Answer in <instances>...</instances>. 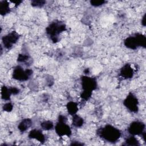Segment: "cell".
Here are the masks:
<instances>
[{"instance_id":"16","label":"cell","mask_w":146,"mask_h":146,"mask_svg":"<svg viewBox=\"0 0 146 146\" xmlns=\"http://www.w3.org/2000/svg\"><path fill=\"white\" fill-rule=\"evenodd\" d=\"M84 123L83 119L80 116L75 114L72 116V125L77 128L81 127Z\"/></svg>"},{"instance_id":"9","label":"cell","mask_w":146,"mask_h":146,"mask_svg":"<svg viewBox=\"0 0 146 146\" xmlns=\"http://www.w3.org/2000/svg\"><path fill=\"white\" fill-rule=\"evenodd\" d=\"M55 130L59 136L62 137L63 136H70L72 132L70 126L66 124V122L58 121L55 126Z\"/></svg>"},{"instance_id":"18","label":"cell","mask_w":146,"mask_h":146,"mask_svg":"<svg viewBox=\"0 0 146 146\" xmlns=\"http://www.w3.org/2000/svg\"><path fill=\"white\" fill-rule=\"evenodd\" d=\"M40 127L42 128L46 131L51 130L54 128V124L51 121L46 120L40 123Z\"/></svg>"},{"instance_id":"22","label":"cell","mask_w":146,"mask_h":146,"mask_svg":"<svg viewBox=\"0 0 146 146\" xmlns=\"http://www.w3.org/2000/svg\"><path fill=\"white\" fill-rule=\"evenodd\" d=\"M91 95H92V92L83 91V92L80 94V98L83 100L87 101L91 98Z\"/></svg>"},{"instance_id":"19","label":"cell","mask_w":146,"mask_h":146,"mask_svg":"<svg viewBox=\"0 0 146 146\" xmlns=\"http://www.w3.org/2000/svg\"><path fill=\"white\" fill-rule=\"evenodd\" d=\"M46 3V1L43 0H33L31 2V5L33 7H42Z\"/></svg>"},{"instance_id":"7","label":"cell","mask_w":146,"mask_h":146,"mask_svg":"<svg viewBox=\"0 0 146 146\" xmlns=\"http://www.w3.org/2000/svg\"><path fill=\"white\" fill-rule=\"evenodd\" d=\"M19 37V35L15 31L3 36L2 38V40L4 47L7 49L11 48L13 46L18 42Z\"/></svg>"},{"instance_id":"12","label":"cell","mask_w":146,"mask_h":146,"mask_svg":"<svg viewBox=\"0 0 146 146\" xmlns=\"http://www.w3.org/2000/svg\"><path fill=\"white\" fill-rule=\"evenodd\" d=\"M33 124L31 119L29 118H26L23 119L18 124V128L21 132H24L27 130Z\"/></svg>"},{"instance_id":"30","label":"cell","mask_w":146,"mask_h":146,"mask_svg":"<svg viewBox=\"0 0 146 146\" xmlns=\"http://www.w3.org/2000/svg\"><path fill=\"white\" fill-rule=\"evenodd\" d=\"M84 74H88L89 73V70H88V68H86V69L84 71Z\"/></svg>"},{"instance_id":"5","label":"cell","mask_w":146,"mask_h":146,"mask_svg":"<svg viewBox=\"0 0 146 146\" xmlns=\"http://www.w3.org/2000/svg\"><path fill=\"white\" fill-rule=\"evenodd\" d=\"M124 105L132 112L136 113L139 111V101L136 96L132 92H129L123 102Z\"/></svg>"},{"instance_id":"14","label":"cell","mask_w":146,"mask_h":146,"mask_svg":"<svg viewBox=\"0 0 146 146\" xmlns=\"http://www.w3.org/2000/svg\"><path fill=\"white\" fill-rule=\"evenodd\" d=\"M10 12V8L9 2L6 1H2L0 2V13L2 15H5Z\"/></svg>"},{"instance_id":"11","label":"cell","mask_w":146,"mask_h":146,"mask_svg":"<svg viewBox=\"0 0 146 146\" xmlns=\"http://www.w3.org/2000/svg\"><path fill=\"white\" fill-rule=\"evenodd\" d=\"M28 136L30 139H34L41 143H43L46 140L45 136L39 129H32L30 131Z\"/></svg>"},{"instance_id":"17","label":"cell","mask_w":146,"mask_h":146,"mask_svg":"<svg viewBox=\"0 0 146 146\" xmlns=\"http://www.w3.org/2000/svg\"><path fill=\"white\" fill-rule=\"evenodd\" d=\"M125 143L127 145L131 146H139L140 145L139 140L134 136H130L126 139Z\"/></svg>"},{"instance_id":"6","label":"cell","mask_w":146,"mask_h":146,"mask_svg":"<svg viewBox=\"0 0 146 146\" xmlns=\"http://www.w3.org/2000/svg\"><path fill=\"white\" fill-rule=\"evenodd\" d=\"M82 87L83 91L92 92L97 88V81L95 78L83 76L81 78Z\"/></svg>"},{"instance_id":"2","label":"cell","mask_w":146,"mask_h":146,"mask_svg":"<svg viewBox=\"0 0 146 146\" xmlns=\"http://www.w3.org/2000/svg\"><path fill=\"white\" fill-rule=\"evenodd\" d=\"M66 30V25L64 22L58 20L52 21L46 28V33L53 43L58 42L59 41V34Z\"/></svg>"},{"instance_id":"1","label":"cell","mask_w":146,"mask_h":146,"mask_svg":"<svg viewBox=\"0 0 146 146\" xmlns=\"http://www.w3.org/2000/svg\"><path fill=\"white\" fill-rule=\"evenodd\" d=\"M96 134L100 138L110 143L116 142L121 135V133L119 129L110 124L98 129Z\"/></svg>"},{"instance_id":"13","label":"cell","mask_w":146,"mask_h":146,"mask_svg":"<svg viewBox=\"0 0 146 146\" xmlns=\"http://www.w3.org/2000/svg\"><path fill=\"white\" fill-rule=\"evenodd\" d=\"M66 108L68 113L71 115H74L78 111V104L74 102H69L67 103Z\"/></svg>"},{"instance_id":"4","label":"cell","mask_w":146,"mask_h":146,"mask_svg":"<svg viewBox=\"0 0 146 146\" xmlns=\"http://www.w3.org/2000/svg\"><path fill=\"white\" fill-rule=\"evenodd\" d=\"M33 71L31 69L24 70L21 66H16L13 72L12 77L14 79L23 82L27 80L33 74Z\"/></svg>"},{"instance_id":"24","label":"cell","mask_w":146,"mask_h":146,"mask_svg":"<svg viewBox=\"0 0 146 146\" xmlns=\"http://www.w3.org/2000/svg\"><path fill=\"white\" fill-rule=\"evenodd\" d=\"M9 88H10V90L11 91V93L13 95H17L20 91L19 89H18V88L15 87H9Z\"/></svg>"},{"instance_id":"25","label":"cell","mask_w":146,"mask_h":146,"mask_svg":"<svg viewBox=\"0 0 146 146\" xmlns=\"http://www.w3.org/2000/svg\"><path fill=\"white\" fill-rule=\"evenodd\" d=\"M67 117L62 115H59L58 116V121H63V122H66L67 121Z\"/></svg>"},{"instance_id":"15","label":"cell","mask_w":146,"mask_h":146,"mask_svg":"<svg viewBox=\"0 0 146 146\" xmlns=\"http://www.w3.org/2000/svg\"><path fill=\"white\" fill-rule=\"evenodd\" d=\"M11 93L10 90V88H7L6 86H3L1 88V98L5 100H9L10 99Z\"/></svg>"},{"instance_id":"3","label":"cell","mask_w":146,"mask_h":146,"mask_svg":"<svg viewBox=\"0 0 146 146\" xmlns=\"http://www.w3.org/2000/svg\"><path fill=\"white\" fill-rule=\"evenodd\" d=\"M124 46L129 49L136 50L139 47L145 48L146 37L140 33H136L133 35L127 37L124 41Z\"/></svg>"},{"instance_id":"23","label":"cell","mask_w":146,"mask_h":146,"mask_svg":"<svg viewBox=\"0 0 146 146\" xmlns=\"http://www.w3.org/2000/svg\"><path fill=\"white\" fill-rule=\"evenodd\" d=\"M3 110L6 111V112H11L12 110H13V105L10 102H9V103H7L6 104H5L3 106Z\"/></svg>"},{"instance_id":"28","label":"cell","mask_w":146,"mask_h":146,"mask_svg":"<svg viewBox=\"0 0 146 146\" xmlns=\"http://www.w3.org/2000/svg\"><path fill=\"white\" fill-rule=\"evenodd\" d=\"M141 136L142 138L143 139V140L144 141V142H146V132L145 131H144L142 133H141Z\"/></svg>"},{"instance_id":"10","label":"cell","mask_w":146,"mask_h":146,"mask_svg":"<svg viewBox=\"0 0 146 146\" xmlns=\"http://www.w3.org/2000/svg\"><path fill=\"white\" fill-rule=\"evenodd\" d=\"M134 71L130 64L127 63L124 65L120 69V75L124 79H131L133 77Z\"/></svg>"},{"instance_id":"26","label":"cell","mask_w":146,"mask_h":146,"mask_svg":"<svg viewBox=\"0 0 146 146\" xmlns=\"http://www.w3.org/2000/svg\"><path fill=\"white\" fill-rule=\"evenodd\" d=\"M71 145H84V144H83L82 143H80L79 141H72L71 144H70Z\"/></svg>"},{"instance_id":"8","label":"cell","mask_w":146,"mask_h":146,"mask_svg":"<svg viewBox=\"0 0 146 146\" xmlns=\"http://www.w3.org/2000/svg\"><path fill=\"white\" fill-rule=\"evenodd\" d=\"M145 125L144 123L139 121H135L132 122L128 128V131L129 133L133 136L141 135L144 131Z\"/></svg>"},{"instance_id":"21","label":"cell","mask_w":146,"mask_h":146,"mask_svg":"<svg viewBox=\"0 0 146 146\" xmlns=\"http://www.w3.org/2000/svg\"><path fill=\"white\" fill-rule=\"evenodd\" d=\"M30 56L27 54H20L18 55V58H17V62H25L26 61L28 60Z\"/></svg>"},{"instance_id":"29","label":"cell","mask_w":146,"mask_h":146,"mask_svg":"<svg viewBox=\"0 0 146 146\" xmlns=\"http://www.w3.org/2000/svg\"><path fill=\"white\" fill-rule=\"evenodd\" d=\"M13 3H15L16 6H18L19 5V3H21L22 2V1H12Z\"/></svg>"},{"instance_id":"20","label":"cell","mask_w":146,"mask_h":146,"mask_svg":"<svg viewBox=\"0 0 146 146\" xmlns=\"http://www.w3.org/2000/svg\"><path fill=\"white\" fill-rule=\"evenodd\" d=\"M107 2L106 1L103 0H92L90 1V3L92 6L94 7H98L105 4Z\"/></svg>"},{"instance_id":"27","label":"cell","mask_w":146,"mask_h":146,"mask_svg":"<svg viewBox=\"0 0 146 146\" xmlns=\"http://www.w3.org/2000/svg\"><path fill=\"white\" fill-rule=\"evenodd\" d=\"M145 16H146V14H145L143 15V17L142 18V19H141V24L143 26H145V25H146V23H145Z\"/></svg>"}]
</instances>
